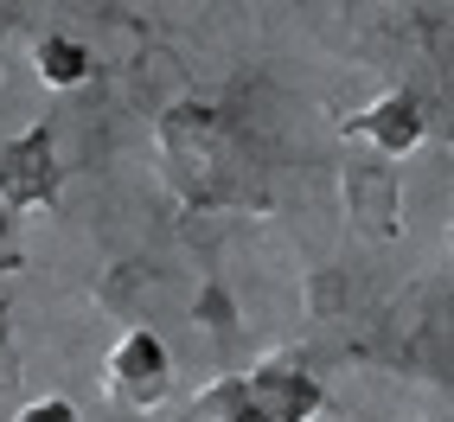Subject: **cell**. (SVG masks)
Masks as SVG:
<instances>
[{"instance_id":"cell-1","label":"cell","mask_w":454,"mask_h":422,"mask_svg":"<svg viewBox=\"0 0 454 422\" xmlns=\"http://www.w3.org/2000/svg\"><path fill=\"white\" fill-rule=\"evenodd\" d=\"M160 167H167V186L192 211H218V205L250 199L244 135L205 103H167L160 109Z\"/></svg>"},{"instance_id":"cell-2","label":"cell","mask_w":454,"mask_h":422,"mask_svg":"<svg viewBox=\"0 0 454 422\" xmlns=\"http://www.w3.org/2000/svg\"><path fill=\"white\" fill-rule=\"evenodd\" d=\"M205 422H314L320 416V378L294 358H269L244 378H218L199 397Z\"/></svg>"},{"instance_id":"cell-3","label":"cell","mask_w":454,"mask_h":422,"mask_svg":"<svg viewBox=\"0 0 454 422\" xmlns=\"http://www.w3.org/2000/svg\"><path fill=\"white\" fill-rule=\"evenodd\" d=\"M65 192V173H58V129L33 122L26 135L0 141V211H51Z\"/></svg>"},{"instance_id":"cell-4","label":"cell","mask_w":454,"mask_h":422,"mask_svg":"<svg viewBox=\"0 0 454 422\" xmlns=\"http://www.w3.org/2000/svg\"><path fill=\"white\" fill-rule=\"evenodd\" d=\"M103 390L122 410H160L167 390H173V352L160 333H147V326H129L115 352L103 358Z\"/></svg>"},{"instance_id":"cell-5","label":"cell","mask_w":454,"mask_h":422,"mask_svg":"<svg viewBox=\"0 0 454 422\" xmlns=\"http://www.w3.org/2000/svg\"><path fill=\"white\" fill-rule=\"evenodd\" d=\"M346 135L372 141L384 160L416 154V147H422V135H429V103H422L410 83H397V90H384L378 103H365V109H358L352 122H346Z\"/></svg>"},{"instance_id":"cell-6","label":"cell","mask_w":454,"mask_h":422,"mask_svg":"<svg viewBox=\"0 0 454 422\" xmlns=\"http://www.w3.org/2000/svg\"><path fill=\"white\" fill-rule=\"evenodd\" d=\"M340 192H346V218L358 237H378V244H390V237L403 231V199H397V173H390L384 160H352L340 173Z\"/></svg>"},{"instance_id":"cell-7","label":"cell","mask_w":454,"mask_h":422,"mask_svg":"<svg viewBox=\"0 0 454 422\" xmlns=\"http://www.w3.org/2000/svg\"><path fill=\"white\" fill-rule=\"evenodd\" d=\"M33 65H39V83H51V90H77V83H90L97 58H90V45H83V39H71V33H51V39H39Z\"/></svg>"},{"instance_id":"cell-8","label":"cell","mask_w":454,"mask_h":422,"mask_svg":"<svg viewBox=\"0 0 454 422\" xmlns=\"http://www.w3.org/2000/svg\"><path fill=\"white\" fill-rule=\"evenodd\" d=\"M13 422H83L71 397H33V403H20Z\"/></svg>"},{"instance_id":"cell-9","label":"cell","mask_w":454,"mask_h":422,"mask_svg":"<svg viewBox=\"0 0 454 422\" xmlns=\"http://www.w3.org/2000/svg\"><path fill=\"white\" fill-rule=\"evenodd\" d=\"M13 384H20V378H13V352H7V346H0V403H7V397H13Z\"/></svg>"},{"instance_id":"cell-10","label":"cell","mask_w":454,"mask_h":422,"mask_svg":"<svg viewBox=\"0 0 454 422\" xmlns=\"http://www.w3.org/2000/svg\"><path fill=\"white\" fill-rule=\"evenodd\" d=\"M13 20H20V13H0V58L13 51Z\"/></svg>"}]
</instances>
